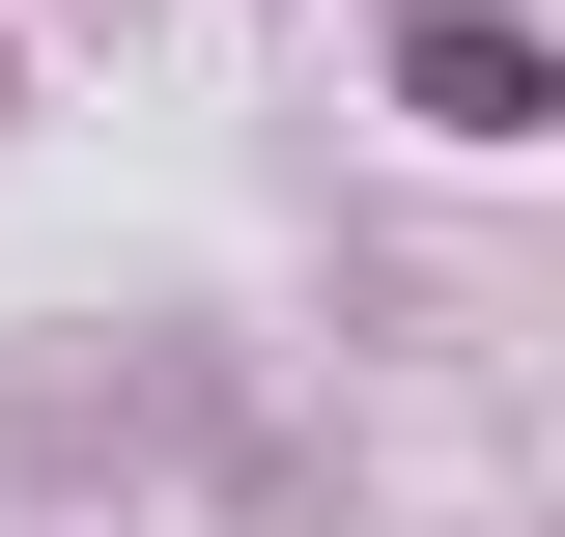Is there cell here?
<instances>
[{"mask_svg":"<svg viewBox=\"0 0 565 537\" xmlns=\"http://www.w3.org/2000/svg\"><path fill=\"white\" fill-rule=\"evenodd\" d=\"M396 114L424 141H537V29H509V0H424L396 29Z\"/></svg>","mask_w":565,"mask_h":537,"instance_id":"cell-1","label":"cell"}]
</instances>
